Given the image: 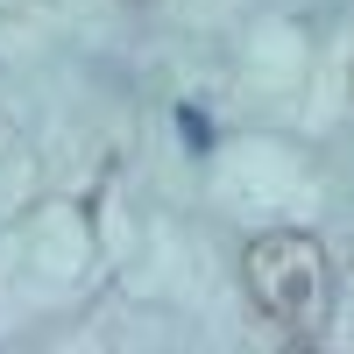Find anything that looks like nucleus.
<instances>
[{"label":"nucleus","mask_w":354,"mask_h":354,"mask_svg":"<svg viewBox=\"0 0 354 354\" xmlns=\"http://www.w3.org/2000/svg\"><path fill=\"white\" fill-rule=\"evenodd\" d=\"M177 135H185V149H192V156L213 149V121H205L198 106H177Z\"/></svg>","instance_id":"1"}]
</instances>
